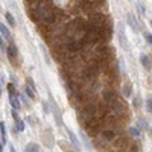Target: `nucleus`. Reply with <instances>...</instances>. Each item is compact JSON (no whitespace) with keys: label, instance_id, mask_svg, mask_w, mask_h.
Returning a JSON list of instances; mask_svg holds the SVG:
<instances>
[{"label":"nucleus","instance_id":"nucleus-30","mask_svg":"<svg viewBox=\"0 0 152 152\" xmlns=\"http://www.w3.org/2000/svg\"><path fill=\"white\" fill-rule=\"evenodd\" d=\"M11 116H12V119H14L15 122H17V120H20V117H19V110H14V108H12Z\"/></svg>","mask_w":152,"mask_h":152},{"label":"nucleus","instance_id":"nucleus-20","mask_svg":"<svg viewBox=\"0 0 152 152\" xmlns=\"http://www.w3.org/2000/svg\"><path fill=\"white\" fill-rule=\"evenodd\" d=\"M137 126H138L140 129H149L148 122H146V119H145V117H138V123H137Z\"/></svg>","mask_w":152,"mask_h":152},{"label":"nucleus","instance_id":"nucleus-16","mask_svg":"<svg viewBox=\"0 0 152 152\" xmlns=\"http://www.w3.org/2000/svg\"><path fill=\"white\" fill-rule=\"evenodd\" d=\"M12 131H14V134H15V132H21V131H24V122H23L21 119H20V120H17V123L14 125Z\"/></svg>","mask_w":152,"mask_h":152},{"label":"nucleus","instance_id":"nucleus-6","mask_svg":"<svg viewBox=\"0 0 152 152\" xmlns=\"http://www.w3.org/2000/svg\"><path fill=\"white\" fill-rule=\"evenodd\" d=\"M50 106H52V113H53V116H55V120H56V123L59 125V126H62V117H61V110H59V106L56 105V102H55V99L53 97H50Z\"/></svg>","mask_w":152,"mask_h":152},{"label":"nucleus","instance_id":"nucleus-14","mask_svg":"<svg viewBox=\"0 0 152 152\" xmlns=\"http://www.w3.org/2000/svg\"><path fill=\"white\" fill-rule=\"evenodd\" d=\"M9 103H11V106H12L14 110H20V106H21L20 99H19V96H17V94L9 96Z\"/></svg>","mask_w":152,"mask_h":152},{"label":"nucleus","instance_id":"nucleus-27","mask_svg":"<svg viewBox=\"0 0 152 152\" xmlns=\"http://www.w3.org/2000/svg\"><path fill=\"white\" fill-rule=\"evenodd\" d=\"M26 85H29L31 88H34V90H37V85H35V82L32 81V78H28V79H26Z\"/></svg>","mask_w":152,"mask_h":152},{"label":"nucleus","instance_id":"nucleus-4","mask_svg":"<svg viewBox=\"0 0 152 152\" xmlns=\"http://www.w3.org/2000/svg\"><path fill=\"white\" fill-rule=\"evenodd\" d=\"M102 99H103L105 103L111 105L113 102L117 101L119 97H117V93H116L114 88H103V90H102Z\"/></svg>","mask_w":152,"mask_h":152},{"label":"nucleus","instance_id":"nucleus-11","mask_svg":"<svg viewBox=\"0 0 152 152\" xmlns=\"http://www.w3.org/2000/svg\"><path fill=\"white\" fill-rule=\"evenodd\" d=\"M0 34H2V38L3 40H6V41H12V37H11V32H9V29H8L6 28V26L2 23V24H0Z\"/></svg>","mask_w":152,"mask_h":152},{"label":"nucleus","instance_id":"nucleus-23","mask_svg":"<svg viewBox=\"0 0 152 152\" xmlns=\"http://www.w3.org/2000/svg\"><path fill=\"white\" fill-rule=\"evenodd\" d=\"M143 37H145L146 43L152 46V34H151V32H143Z\"/></svg>","mask_w":152,"mask_h":152},{"label":"nucleus","instance_id":"nucleus-2","mask_svg":"<svg viewBox=\"0 0 152 152\" xmlns=\"http://www.w3.org/2000/svg\"><path fill=\"white\" fill-rule=\"evenodd\" d=\"M88 23L93 24V26H97V28H102V26H105L106 23H110L111 20L108 19V15H106L105 12L102 11H91L90 14H88Z\"/></svg>","mask_w":152,"mask_h":152},{"label":"nucleus","instance_id":"nucleus-12","mask_svg":"<svg viewBox=\"0 0 152 152\" xmlns=\"http://www.w3.org/2000/svg\"><path fill=\"white\" fill-rule=\"evenodd\" d=\"M67 134H69V137H70V141L76 146V151H79V149H81V141H79V138L76 137V134L71 129H67Z\"/></svg>","mask_w":152,"mask_h":152},{"label":"nucleus","instance_id":"nucleus-31","mask_svg":"<svg viewBox=\"0 0 152 152\" xmlns=\"http://www.w3.org/2000/svg\"><path fill=\"white\" fill-rule=\"evenodd\" d=\"M129 149H131V152H138V151H140L138 145H136V143H131V145H129Z\"/></svg>","mask_w":152,"mask_h":152},{"label":"nucleus","instance_id":"nucleus-22","mask_svg":"<svg viewBox=\"0 0 152 152\" xmlns=\"http://www.w3.org/2000/svg\"><path fill=\"white\" fill-rule=\"evenodd\" d=\"M81 138H82L84 145H85L87 148H90V146H91V143H90V140H88V137H87V134H85V132H81Z\"/></svg>","mask_w":152,"mask_h":152},{"label":"nucleus","instance_id":"nucleus-33","mask_svg":"<svg viewBox=\"0 0 152 152\" xmlns=\"http://www.w3.org/2000/svg\"><path fill=\"white\" fill-rule=\"evenodd\" d=\"M67 152H73V151H67Z\"/></svg>","mask_w":152,"mask_h":152},{"label":"nucleus","instance_id":"nucleus-29","mask_svg":"<svg viewBox=\"0 0 152 152\" xmlns=\"http://www.w3.org/2000/svg\"><path fill=\"white\" fill-rule=\"evenodd\" d=\"M146 108H148L149 113H152V96L148 97V101H146Z\"/></svg>","mask_w":152,"mask_h":152},{"label":"nucleus","instance_id":"nucleus-24","mask_svg":"<svg viewBox=\"0 0 152 152\" xmlns=\"http://www.w3.org/2000/svg\"><path fill=\"white\" fill-rule=\"evenodd\" d=\"M126 19H128V23H129V24L132 26V29L136 31V28H137V24H136V21H134V19H132V15H131V14H128V15H126Z\"/></svg>","mask_w":152,"mask_h":152},{"label":"nucleus","instance_id":"nucleus-15","mask_svg":"<svg viewBox=\"0 0 152 152\" xmlns=\"http://www.w3.org/2000/svg\"><path fill=\"white\" fill-rule=\"evenodd\" d=\"M24 152H40V146L37 143H28L24 148Z\"/></svg>","mask_w":152,"mask_h":152},{"label":"nucleus","instance_id":"nucleus-13","mask_svg":"<svg viewBox=\"0 0 152 152\" xmlns=\"http://www.w3.org/2000/svg\"><path fill=\"white\" fill-rule=\"evenodd\" d=\"M140 62H141V66L145 67L146 70H151V69H152V58H151V56L141 55V56H140Z\"/></svg>","mask_w":152,"mask_h":152},{"label":"nucleus","instance_id":"nucleus-28","mask_svg":"<svg viewBox=\"0 0 152 152\" xmlns=\"http://www.w3.org/2000/svg\"><path fill=\"white\" fill-rule=\"evenodd\" d=\"M132 105L136 106V108H140V105H141V99L137 96V97H134V101H132Z\"/></svg>","mask_w":152,"mask_h":152},{"label":"nucleus","instance_id":"nucleus-32","mask_svg":"<svg viewBox=\"0 0 152 152\" xmlns=\"http://www.w3.org/2000/svg\"><path fill=\"white\" fill-rule=\"evenodd\" d=\"M9 152H17V151H15V148H14V146H12V145H11V146H9Z\"/></svg>","mask_w":152,"mask_h":152},{"label":"nucleus","instance_id":"nucleus-26","mask_svg":"<svg viewBox=\"0 0 152 152\" xmlns=\"http://www.w3.org/2000/svg\"><path fill=\"white\" fill-rule=\"evenodd\" d=\"M119 38H120V43L125 46V44H126V35H123V31H122V29L119 31Z\"/></svg>","mask_w":152,"mask_h":152},{"label":"nucleus","instance_id":"nucleus-5","mask_svg":"<svg viewBox=\"0 0 152 152\" xmlns=\"http://www.w3.org/2000/svg\"><path fill=\"white\" fill-rule=\"evenodd\" d=\"M113 37V23H106L105 26H102L101 28V40L102 43H108Z\"/></svg>","mask_w":152,"mask_h":152},{"label":"nucleus","instance_id":"nucleus-8","mask_svg":"<svg viewBox=\"0 0 152 152\" xmlns=\"http://www.w3.org/2000/svg\"><path fill=\"white\" fill-rule=\"evenodd\" d=\"M128 145H129V143H128V138H125V137H116L114 138V141H113V146L116 148V149H119V151H125V149H126L128 148Z\"/></svg>","mask_w":152,"mask_h":152},{"label":"nucleus","instance_id":"nucleus-10","mask_svg":"<svg viewBox=\"0 0 152 152\" xmlns=\"http://www.w3.org/2000/svg\"><path fill=\"white\" fill-rule=\"evenodd\" d=\"M101 137L105 140V141H114L116 138V132L113 129H103L102 134H101Z\"/></svg>","mask_w":152,"mask_h":152},{"label":"nucleus","instance_id":"nucleus-25","mask_svg":"<svg viewBox=\"0 0 152 152\" xmlns=\"http://www.w3.org/2000/svg\"><path fill=\"white\" fill-rule=\"evenodd\" d=\"M8 91H9V96L17 94V90H15V87H14V84H12V82H11V84H8Z\"/></svg>","mask_w":152,"mask_h":152},{"label":"nucleus","instance_id":"nucleus-17","mask_svg":"<svg viewBox=\"0 0 152 152\" xmlns=\"http://www.w3.org/2000/svg\"><path fill=\"white\" fill-rule=\"evenodd\" d=\"M128 132H129V136L131 137H140V134H141V129L138 128V126H131L129 129H128Z\"/></svg>","mask_w":152,"mask_h":152},{"label":"nucleus","instance_id":"nucleus-18","mask_svg":"<svg viewBox=\"0 0 152 152\" xmlns=\"http://www.w3.org/2000/svg\"><path fill=\"white\" fill-rule=\"evenodd\" d=\"M123 94H125V97H129L132 94V85H131L129 81L123 85Z\"/></svg>","mask_w":152,"mask_h":152},{"label":"nucleus","instance_id":"nucleus-21","mask_svg":"<svg viewBox=\"0 0 152 152\" xmlns=\"http://www.w3.org/2000/svg\"><path fill=\"white\" fill-rule=\"evenodd\" d=\"M5 19H6V21H8V24L9 26H15V20H14V17H12V14L11 12H5Z\"/></svg>","mask_w":152,"mask_h":152},{"label":"nucleus","instance_id":"nucleus-7","mask_svg":"<svg viewBox=\"0 0 152 152\" xmlns=\"http://www.w3.org/2000/svg\"><path fill=\"white\" fill-rule=\"evenodd\" d=\"M6 55H8V58H9V61H15V59H20V56H19V49H17V46L14 43H11L9 46H8V50H6Z\"/></svg>","mask_w":152,"mask_h":152},{"label":"nucleus","instance_id":"nucleus-19","mask_svg":"<svg viewBox=\"0 0 152 152\" xmlns=\"http://www.w3.org/2000/svg\"><path fill=\"white\" fill-rule=\"evenodd\" d=\"M24 94L29 97V99H35V90L34 88H31L29 85H26V88H24Z\"/></svg>","mask_w":152,"mask_h":152},{"label":"nucleus","instance_id":"nucleus-9","mask_svg":"<svg viewBox=\"0 0 152 152\" xmlns=\"http://www.w3.org/2000/svg\"><path fill=\"white\" fill-rule=\"evenodd\" d=\"M0 137H2V143H0V151L3 152V146L6 145V123L0 122Z\"/></svg>","mask_w":152,"mask_h":152},{"label":"nucleus","instance_id":"nucleus-1","mask_svg":"<svg viewBox=\"0 0 152 152\" xmlns=\"http://www.w3.org/2000/svg\"><path fill=\"white\" fill-rule=\"evenodd\" d=\"M96 116H97V106L94 103H87L79 110V120H81L84 125L88 123L91 119H94Z\"/></svg>","mask_w":152,"mask_h":152},{"label":"nucleus","instance_id":"nucleus-3","mask_svg":"<svg viewBox=\"0 0 152 152\" xmlns=\"http://www.w3.org/2000/svg\"><path fill=\"white\" fill-rule=\"evenodd\" d=\"M110 106H111V111L117 116V117H125V116L128 114V106H126V103H125L123 101H120V99H117L116 102H113Z\"/></svg>","mask_w":152,"mask_h":152}]
</instances>
